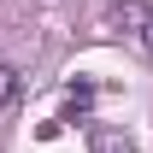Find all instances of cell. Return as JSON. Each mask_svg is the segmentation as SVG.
<instances>
[{"label":"cell","mask_w":153,"mask_h":153,"mask_svg":"<svg viewBox=\"0 0 153 153\" xmlns=\"http://www.w3.org/2000/svg\"><path fill=\"white\" fill-rule=\"evenodd\" d=\"M147 18H153V6H147V0H112L100 24H106L112 36H124V41H141V30H147Z\"/></svg>","instance_id":"6da1fadb"},{"label":"cell","mask_w":153,"mask_h":153,"mask_svg":"<svg viewBox=\"0 0 153 153\" xmlns=\"http://www.w3.org/2000/svg\"><path fill=\"white\" fill-rule=\"evenodd\" d=\"M88 153H135V141L124 130H94L88 135Z\"/></svg>","instance_id":"7a4b0ae2"},{"label":"cell","mask_w":153,"mask_h":153,"mask_svg":"<svg viewBox=\"0 0 153 153\" xmlns=\"http://www.w3.org/2000/svg\"><path fill=\"white\" fill-rule=\"evenodd\" d=\"M18 71H12V65H0V106H12V100H18Z\"/></svg>","instance_id":"3957f363"},{"label":"cell","mask_w":153,"mask_h":153,"mask_svg":"<svg viewBox=\"0 0 153 153\" xmlns=\"http://www.w3.org/2000/svg\"><path fill=\"white\" fill-rule=\"evenodd\" d=\"M88 100H94V88H88V82H76V88H71V118L88 112Z\"/></svg>","instance_id":"277c9868"},{"label":"cell","mask_w":153,"mask_h":153,"mask_svg":"<svg viewBox=\"0 0 153 153\" xmlns=\"http://www.w3.org/2000/svg\"><path fill=\"white\" fill-rule=\"evenodd\" d=\"M135 47H141V53L153 59V18H147V30H141V41H135Z\"/></svg>","instance_id":"5b68a950"}]
</instances>
